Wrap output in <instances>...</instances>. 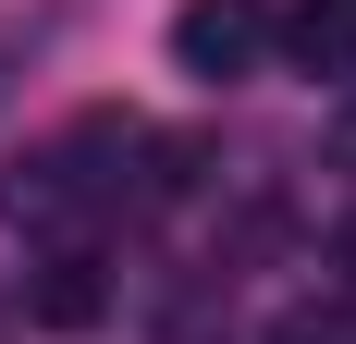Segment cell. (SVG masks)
<instances>
[{"instance_id": "obj_1", "label": "cell", "mask_w": 356, "mask_h": 344, "mask_svg": "<svg viewBox=\"0 0 356 344\" xmlns=\"http://www.w3.org/2000/svg\"><path fill=\"white\" fill-rule=\"evenodd\" d=\"M270 49H283V13L270 0H184L172 13V62L197 86H246V74H270Z\"/></svg>"}, {"instance_id": "obj_2", "label": "cell", "mask_w": 356, "mask_h": 344, "mask_svg": "<svg viewBox=\"0 0 356 344\" xmlns=\"http://www.w3.org/2000/svg\"><path fill=\"white\" fill-rule=\"evenodd\" d=\"M25 308L49 320V332H86V320L111 308V271L86 258V246H49V258H37V283H25Z\"/></svg>"}, {"instance_id": "obj_3", "label": "cell", "mask_w": 356, "mask_h": 344, "mask_svg": "<svg viewBox=\"0 0 356 344\" xmlns=\"http://www.w3.org/2000/svg\"><path fill=\"white\" fill-rule=\"evenodd\" d=\"M283 49L307 74H356V0H295V13H283Z\"/></svg>"}, {"instance_id": "obj_4", "label": "cell", "mask_w": 356, "mask_h": 344, "mask_svg": "<svg viewBox=\"0 0 356 344\" xmlns=\"http://www.w3.org/2000/svg\"><path fill=\"white\" fill-rule=\"evenodd\" d=\"M197 172H209V148H197V136H147V197H160V209L197 197Z\"/></svg>"}, {"instance_id": "obj_5", "label": "cell", "mask_w": 356, "mask_h": 344, "mask_svg": "<svg viewBox=\"0 0 356 344\" xmlns=\"http://www.w3.org/2000/svg\"><path fill=\"white\" fill-rule=\"evenodd\" d=\"M160 344H234V308H221V295H184V308L160 320Z\"/></svg>"}, {"instance_id": "obj_6", "label": "cell", "mask_w": 356, "mask_h": 344, "mask_svg": "<svg viewBox=\"0 0 356 344\" xmlns=\"http://www.w3.org/2000/svg\"><path fill=\"white\" fill-rule=\"evenodd\" d=\"M270 344H356V320H344V308H283Z\"/></svg>"}, {"instance_id": "obj_7", "label": "cell", "mask_w": 356, "mask_h": 344, "mask_svg": "<svg viewBox=\"0 0 356 344\" xmlns=\"http://www.w3.org/2000/svg\"><path fill=\"white\" fill-rule=\"evenodd\" d=\"M332 160H344V172H356V99H344V123H332Z\"/></svg>"}, {"instance_id": "obj_8", "label": "cell", "mask_w": 356, "mask_h": 344, "mask_svg": "<svg viewBox=\"0 0 356 344\" xmlns=\"http://www.w3.org/2000/svg\"><path fill=\"white\" fill-rule=\"evenodd\" d=\"M344 271H356V221H344Z\"/></svg>"}]
</instances>
